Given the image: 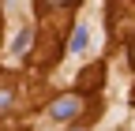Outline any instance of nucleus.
Listing matches in <instances>:
<instances>
[{"label": "nucleus", "mask_w": 135, "mask_h": 131, "mask_svg": "<svg viewBox=\"0 0 135 131\" xmlns=\"http://www.w3.org/2000/svg\"><path fill=\"white\" fill-rule=\"evenodd\" d=\"M86 45H90V30H86V26H75V34H71V53L83 56V53H86Z\"/></svg>", "instance_id": "f03ea898"}, {"label": "nucleus", "mask_w": 135, "mask_h": 131, "mask_svg": "<svg viewBox=\"0 0 135 131\" xmlns=\"http://www.w3.org/2000/svg\"><path fill=\"white\" fill-rule=\"evenodd\" d=\"M26 45H30V30H19V38L11 41V53H23Z\"/></svg>", "instance_id": "7ed1b4c3"}, {"label": "nucleus", "mask_w": 135, "mask_h": 131, "mask_svg": "<svg viewBox=\"0 0 135 131\" xmlns=\"http://www.w3.org/2000/svg\"><path fill=\"white\" fill-rule=\"evenodd\" d=\"M79 109H83V97L79 94H64V97H56V101L49 105V116L53 120H75Z\"/></svg>", "instance_id": "f257e3e1"}, {"label": "nucleus", "mask_w": 135, "mask_h": 131, "mask_svg": "<svg viewBox=\"0 0 135 131\" xmlns=\"http://www.w3.org/2000/svg\"><path fill=\"white\" fill-rule=\"evenodd\" d=\"M8 105H11V94H8V90H0V109H8Z\"/></svg>", "instance_id": "20e7f679"}, {"label": "nucleus", "mask_w": 135, "mask_h": 131, "mask_svg": "<svg viewBox=\"0 0 135 131\" xmlns=\"http://www.w3.org/2000/svg\"><path fill=\"white\" fill-rule=\"evenodd\" d=\"M45 4H49V8H64L68 0H45Z\"/></svg>", "instance_id": "39448f33"}]
</instances>
